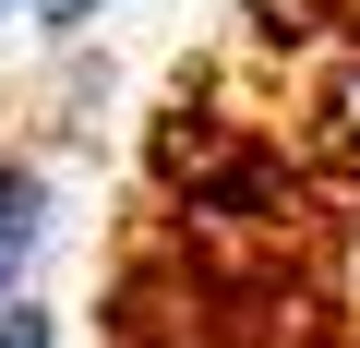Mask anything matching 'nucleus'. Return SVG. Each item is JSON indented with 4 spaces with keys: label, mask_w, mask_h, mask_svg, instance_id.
Returning <instances> with one entry per match:
<instances>
[{
    "label": "nucleus",
    "mask_w": 360,
    "mask_h": 348,
    "mask_svg": "<svg viewBox=\"0 0 360 348\" xmlns=\"http://www.w3.org/2000/svg\"><path fill=\"white\" fill-rule=\"evenodd\" d=\"M0 25H25V0H0Z\"/></svg>",
    "instance_id": "obj_4"
},
{
    "label": "nucleus",
    "mask_w": 360,
    "mask_h": 348,
    "mask_svg": "<svg viewBox=\"0 0 360 348\" xmlns=\"http://www.w3.org/2000/svg\"><path fill=\"white\" fill-rule=\"evenodd\" d=\"M0 348H60V312L25 288V300H0Z\"/></svg>",
    "instance_id": "obj_2"
},
{
    "label": "nucleus",
    "mask_w": 360,
    "mask_h": 348,
    "mask_svg": "<svg viewBox=\"0 0 360 348\" xmlns=\"http://www.w3.org/2000/svg\"><path fill=\"white\" fill-rule=\"evenodd\" d=\"M96 13H108V0H25V25H49V37H84Z\"/></svg>",
    "instance_id": "obj_3"
},
{
    "label": "nucleus",
    "mask_w": 360,
    "mask_h": 348,
    "mask_svg": "<svg viewBox=\"0 0 360 348\" xmlns=\"http://www.w3.org/2000/svg\"><path fill=\"white\" fill-rule=\"evenodd\" d=\"M60 240V168L37 144H0V300H25Z\"/></svg>",
    "instance_id": "obj_1"
}]
</instances>
